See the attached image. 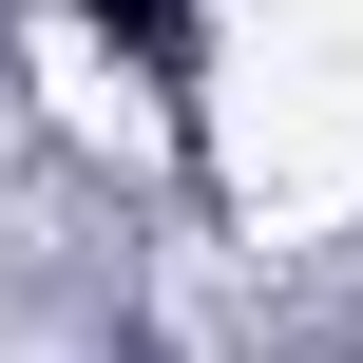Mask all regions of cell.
Returning <instances> with one entry per match:
<instances>
[{
	"instance_id": "cell-1",
	"label": "cell",
	"mask_w": 363,
	"mask_h": 363,
	"mask_svg": "<svg viewBox=\"0 0 363 363\" xmlns=\"http://www.w3.org/2000/svg\"><path fill=\"white\" fill-rule=\"evenodd\" d=\"M96 19H115V38H134V57H172V0H96Z\"/></svg>"
}]
</instances>
